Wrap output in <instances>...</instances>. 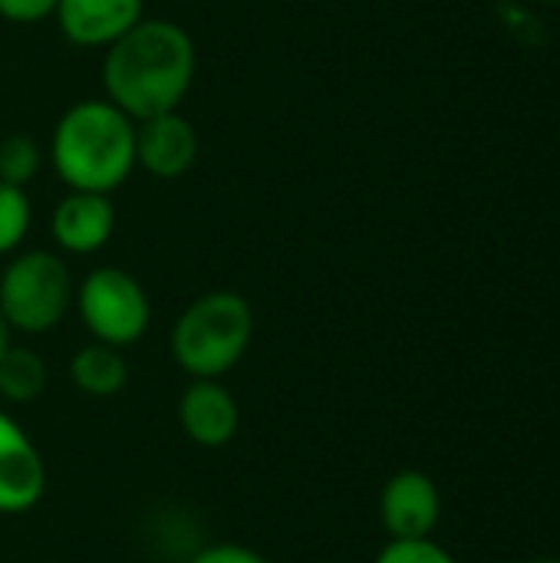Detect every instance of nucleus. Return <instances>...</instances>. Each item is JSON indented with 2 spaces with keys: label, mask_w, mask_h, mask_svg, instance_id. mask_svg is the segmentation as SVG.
Listing matches in <instances>:
<instances>
[{
  "label": "nucleus",
  "mask_w": 560,
  "mask_h": 563,
  "mask_svg": "<svg viewBox=\"0 0 560 563\" xmlns=\"http://www.w3.org/2000/svg\"><path fill=\"white\" fill-rule=\"evenodd\" d=\"M195 40L182 23L142 16L125 36L106 46L102 92L139 122L178 109L195 82Z\"/></svg>",
  "instance_id": "nucleus-1"
},
{
  "label": "nucleus",
  "mask_w": 560,
  "mask_h": 563,
  "mask_svg": "<svg viewBox=\"0 0 560 563\" xmlns=\"http://www.w3.org/2000/svg\"><path fill=\"white\" fill-rule=\"evenodd\" d=\"M50 162L66 191L112 195L135 172V119L106 96L79 99L53 125Z\"/></svg>",
  "instance_id": "nucleus-2"
},
{
  "label": "nucleus",
  "mask_w": 560,
  "mask_h": 563,
  "mask_svg": "<svg viewBox=\"0 0 560 563\" xmlns=\"http://www.w3.org/2000/svg\"><path fill=\"white\" fill-rule=\"evenodd\" d=\"M254 340V310L234 290H208L172 327V360L191 379H221Z\"/></svg>",
  "instance_id": "nucleus-3"
},
{
  "label": "nucleus",
  "mask_w": 560,
  "mask_h": 563,
  "mask_svg": "<svg viewBox=\"0 0 560 563\" xmlns=\"http://www.w3.org/2000/svg\"><path fill=\"white\" fill-rule=\"evenodd\" d=\"M73 297V274L56 251H20L0 271V313L13 333H50L69 313Z\"/></svg>",
  "instance_id": "nucleus-4"
},
{
  "label": "nucleus",
  "mask_w": 560,
  "mask_h": 563,
  "mask_svg": "<svg viewBox=\"0 0 560 563\" xmlns=\"http://www.w3.org/2000/svg\"><path fill=\"white\" fill-rule=\"evenodd\" d=\"M73 307L96 343L125 350L149 333L152 303L145 287L122 267H96L76 284Z\"/></svg>",
  "instance_id": "nucleus-5"
},
{
  "label": "nucleus",
  "mask_w": 560,
  "mask_h": 563,
  "mask_svg": "<svg viewBox=\"0 0 560 563\" xmlns=\"http://www.w3.org/2000/svg\"><path fill=\"white\" fill-rule=\"evenodd\" d=\"M198 148V132L178 109L135 122V165L158 181H172L191 172Z\"/></svg>",
  "instance_id": "nucleus-6"
},
{
  "label": "nucleus",
  "mask_w": 560,
  "mask_h": 563,
  "mask_svg": "<svg viewBox=\"0 0 560 563\" xmlns=\"http://www.w3.org/2000/svg\"><path fill=\"white\" fill-rule=\"evenodd\" d=\"M442 518V498L436 482L426 472L406 468L396 472L380 495V521L393 541L432 538Z\"/></svg>",
  "instance_id": "nucleus-7"
},
{
  "label": "nucleus",
  "mask_w": 560,
  "mask_h": 563,
  "mask_svg": "<svg viewBox=\"0 0 560 563\" xmlns=\"http://www.w3.org/2000/svg\"><path fill=\"white\" fill-rule=\"evenodd\" d=\"M46 492V465L30 435L0 409V515H26Z\"/></svg>",
  "instance_id": "nucleus-8"
},
{
  "label": "nucleus",
  "mask_w": 560,
  "mask_h": 563,
  "mask_svg": "<svg viewBox=\"0 0 560 563\" xmlns=\"http://www.w3.org/2000/svg\"><path fill=\"white\" fill-rule=\"evenodd\" d=\"M178 426L201 449H224L241 426V406L221 379H191L178 396Z\"/></svg>",
  "instance_id": "nucleus-9"
},
{
  "label": "nucleus",
  "mask_w": 560,
  "mask_h": 563,
  "mask_svg": "<svg viewBox=\"0 0 560 563\" xmlns=\"http://www.w3.org/2000/svg\"><path fill=\"white\" fill-rule=\"evenodd\" d=\"M116 231V205L112 195L99 191H66L53 214H50V234L59 251L89 257L109 244Z\"/></svg>",
  "instance_id": "nucleus-10"
},
{
  "label": "nucleus",
  "mask_w": 560,
  "mask_h": 563,
  "mask_svg": "<svg viewBox=\"0 0 560 563\" xmlns=\"http://www.w3.org/2000/svg\"><path fill=\"white\" fill-rule=\"evenodd\" d=\"M53 16L73 46L106 49L145 16V0H59Z\"/></svg>",
  "instance_id": "nucleus-11"
},
{
  "label": "nucleus",
  "mask_w": 560,
  "mask_h": 563,
  "mask_svg": "<svg viewBox=\"0 0 560 563\" xmlns=\"http://www.w3.org/2000/svg\"><path fill=\"white\" fill-rule=\"evenodd\" d=\"M69 379L79 393L92 396V399H109L119 396L129 383V363L122 356V350L106 346V343H89L83 350L73 353L69 360Z\"/></svg>",
  "instance_id": "nucleus-12"
},
{
  "label": "nucleus",
  "mask_w": 560,
  "mask_h": 563,
  "mask_svg": "<svg viewBox=\"0 0 560 563\" xmlns=\"http://www.w3.org/2000/svg\"><path fill=\"white\" fill-rule=\"evenodd\" d=\"M46 363L30 346H7L0 353V399L13 406H26L43 396L46 389Z\"/></svg>",
  "instance_id": "nucleus-13"
},
{
  "label": "nucleus",
  "mask_w": 560,
  "mask_h": 563,
  "mask_svg": "<svg viewBox=\"0 0 560 563\" xmlns=\"http://www.w3.org/2000/svg\"><path fill=\"white\" fill-rule=\"evenodd\" d=\"M33 224V205L26 188L0 181V257L13 254Z\"/></svg>",
  "instance_id": "nucleus-14"
},
{
  "label": "nucleus",
  "mask_w": 560,
  "mask_h": 563,
  "mask_svg": "<svg viewBox=\"0 0 560 563\" xmlns=\"http://www.w3.org/2000/svg\"><path fill=\"white\" fill-rule=\"evenodd\" d=\"M40 168H43V148L30 135L13 132L0 142V181L26 188L40 175Z\"/></svg>",
  "instance_id": "nucleus-15"
},
{
  "label": "nucleus",
  "mask_w": 560,
  "mask_h": 563,
  "mask_svg": "<svg viewBox=\"0 0 560 563\" xmlns=\"http://www.w3.org/2000/svg\"><path fill=\"white\" fill-rule=\"evenodd\" d=\"M373 563H459L446 548H439L429 538L416 541H389Z\"/></svg>",
  "instance_id": "nucleus-16"
},
{
  "label": "nucleus",
  "mask_w": 560,
  "mask_h": 563,
  "mask_svg": "<svg viewBox=\"0 0 560 563\" xmlns=\"http://www.w3.org/2000/svg\"><path fill=\"white\" fill-rule=\"evenodd\" d=\"M188 563H271L261 551L254 548H244V544H231V541H221V544H208L201 548L198 554H191Z\"/></svg>",
  "instance_id": "nucleus-17"
},
{
  "label": "nucleus",
  "mask_w": 560,
  "mask_h": 563,
  "mask_svg": "<svg viewBox=\"0 0 560 563\" xmlns=\"http://www.w3.org/2000/svg\"><path fill=\"white\" fill-rule=\"evenodd\" d=\"M59 0H0V16L7 23H43L56 13Z\"/></svg>",
  "instance_id": "nucleus-18"
},
{
  "label": "nucleus",
  "mask_w": 560,
  "mask_h": 563,
  "mask_svg": "<svg viewBox=\"0 0 560 563\" xmlns=\"http://www.w3.org/2000/svg\"><path fill=\"white\" fill-rule=\"evenodd\" d=\"M10 333H13V330L7 327V320H3V313H0V353L10 346Z\"/></svg>",
  "instance_id": "nucleus-19"
},
{
  "label": "nucleus",
  "mask_w": 560,
  "mask_h": 563,
  "mask_svg": "<svg viewBox=\"0 0 560 563\" xmlns=\"http://www.w3.org/2000/svg\"><path fill=\"white\" fill-rule=\"evenodd\" d=\"M528 563H560V558H535V561Z\"/></svg>",
  "instance_id": "nucleus-20"
},
{
  "label": "nucleus",
  "mask_w": 560,
  "mask_h": 563,
  "mask_svg": "<svg viewBox=\"0 0 560 563\" xmlns=\"http://www.w3.org/2000/svg\"><path fill=\"white\" fill-rule=\"evenodd\" d=\"M538 3H551V7H558L560 0H538Z\"/></svg>",
  "instance_id": "nucleus-21"
}]
</instances>
